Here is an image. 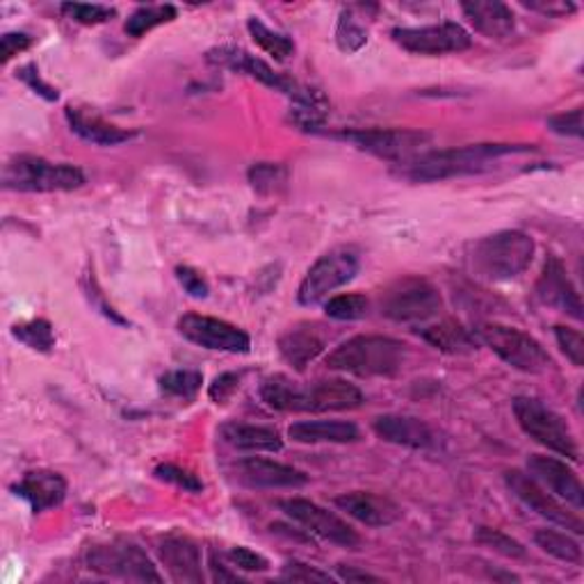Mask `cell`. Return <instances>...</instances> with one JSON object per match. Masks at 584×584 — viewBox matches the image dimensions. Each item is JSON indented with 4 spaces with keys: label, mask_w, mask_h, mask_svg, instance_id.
<instances>
[{
    "label": "cell",
    "mask_w": 584,
    "mask_h": 584,
    "mask_svg": "<svg viewBox=\"0 0 584 584\" xmlns=\"http://www.w3.org/2000/svg\"><path fill=\"white\" fill-rule=\"evenodd\" d=\"M534 240L523 230H500L478 240L469 254L473 275L484 281H512L530 267Z\"/></svg>",
    "instance_id": "277c9868"
},
{
    "label": "cell",
    "mask_w": 584,
    "mask_h": 584,
    "mask_svg": "<svg viewBox=\"0 0 584 584\" xmlns=\"http://www.w3.org/2000/svg\"><path fill=\"white\" fill-rule=\"evenodd\" d=\"M359 271V258L352 249H331L306 271L297 299L304 306L322 304L334 290L349 284Z\"/></svg>",
    "instance_id": "30bf717a"
},
{
    "label": "cell",
    "mask_w": 584,
    "mask_h": 584,
    "mask_svg": "<svg viewBox=\"0 0 584 584\" xmlns=\"http://www.w3.org/2000/svg\"><path fill=\"white\" fill-rule=\"evenodd\" d=\"M461 10L473 28L489 39H504L516 30L512 8L498 3V0H473V3H463Z\"/></svg>",
    "instance_id": "484cf974"
},
{
    "label": "cell",
    "mask_w": 584,
    "mask_h": 584,
    "mask_svg": "<svg viewBox=\"0 0 584 584\" xmlns=\"http://www.w3.org/2000/svg\"><path fill=\"white\" fill-rule=\"evenodd\" d=\"M238 388H240V375L238 372H224L211 383V400L215 404H224L233 398V393H236Z\"/></svg>",
    "instance_id": "ee69618b"
},
{
    "label": "cell",
    "mask_w": 584,
    "mask_h": 584,
    "mask_svg": "<svg viewBox=\"0 0 584 584\" xmlns=\"http://www.w3.org/2000/svg\"><path fill=\"white\" fill-rule=\"evenodd\" d=\"M19 78H21V81H23L30 90H34L39 96H44L47 101H58V90H53L51 85H47V83L42 81V78H39V73H37V69H34L32 64L23 66V69L19 71Z\"/></svg>",
    "instance_id": "c3c4849f"
},
{
    "label": "cell",
    "mask_w": 584,
    "mask_h": 584,
    "mask_svg": "<svg viewBox=\"0 0 584 584\" xmlns=\"http://www.w3.org/2000/svg\"><path fill=\"white\" fill-rule=\"evenodd\" d=\"M178 331L189 342L213 349V352L247 355L252 349V338L240 327L219 318L187 314L178 320Z\"/></svg>",
    "instance_id": "5bb4252c"
},
{
    "label": "cell",
    "mask_w": 584,
    "mask_h": 584,
    "mask_svg": "<svg viewBox=\"0 0 584 584\" xmlns=\"http://www.w3.org/2000/svg\"><path fill=\"white\" fill-rule=\"evenodd\" d=\"M219 437L224 443L247 452H279L284 441L277 430L263 424H245V422H226L222 424Z\"/></svg>",
    "instance_id": "83f0119b"
},
{
    "label": "cell",
    "mask_w": 584,
    "mask_h": 584,
    "mask_svg": "<svg viewBox=\"0 0 584 584\" xmlns=\"http://www.w3.org/2000/svg\"><path fill=\"white\" fill-rule=\"evenodd\" d=\"M534 541H536V546L543 551V553H549L551 557L555 560H562L566 564H580L582 562V549H580V543L568 536L566 532H555V530H539L534 534Z\"/></svg>",
    "instance_id": "f546056e"
},
{
    "label": "cell",
    "mask_w": 584,
    "mask_h": 584,
    "mask_svg": "<svg viewBox=\"0 0 584 584\" xmlns=\"http://www.w3.org/2000/svg\"><path fill=\"white\" fill-rule=\"evenodd\" d=\"M478 336L504 363L521 372L539 375L553 368V359L543 345L516 327L486 322L478 329Z\"/></svg>",
    "instance_id": "9c48e42d"
},
{
    "label": "cell",
    "mask_w": 584,
    "mask_h": 584,
    "mask_svg": "<svg viewBox=\"0 0 584 584\" xmlns=\"http://www.w3.org/2000/svg\"><path fill=\"white\" fill-rule=\"evenodd\" d=\"M407 361V345L388 336H355L327 357V368L357 377H393Z\"/></svg>",
    "instance_id": "3957f363"
},
{
    "label": "cell",
    "mask_w": 584,
    "mask_h": 584,
    "mask_svg": "<svg viewBox=\"0 0 584 584\" xmlns=\"http://www.w3.org/2000/svg\"><path fill=\"white\" fill-rule=\"evenodd\" d=\"M153 475L167 482V484H174L187 493H199L204 489V482L197 478V475H192L189 471L181 469V465H174V463H161L158 469L153 471Z\"/></svg>",
    "instance_id": "ab89813d"
},
{
    "label": "cell",
    "mask_w": 584,
    "mask_h": 584,
    "mask_svg": "<svg viewBox=\"0 0 584 584\" xmlns=\"http://www.w3.org/2000/svg\"><path fill=\"white\" fill-rule=\"evenodd\" d=\"M17 495H21L32 512H47L58 508L66 498V480L55 471H32L14 486Z\"/></svg>",
    "instance_id": "cb8c5ba5"
},
{
    "label": "cell",
    "mask_w": 584,
    "mask_h": 584,
    "mask_svg": "<svg viewBox=\"0 0 584 584\" xmlns=\"http://www.w3.org/2000/svg\"><path fill=\"white\" fill-rule=\"evenodd\" d=\"M512 407L521 430L530 439H534L543 448H549L551 452H557L560 457H566L571 461L580 459V450L571 427L557 411L534 398H516Z\"/></svg>",
    "instance_id": "ba28073f"
},
{
    "label": "cell",
    "mask_w": 584,
    "mask_h": 584,
    "mask_svg": "<svg viewBox=\"0 0 584 584\" xmlns=\"http://www.w3.org/2000/svg\"><path fill=\"white\" fill-rule=\"evenodd\" d=\"M247 28H249V34L254 42L265 51L269 53L275 60H288L293 53H295V44H293V39L277 32V30H271L267 28L260 19L252 17L247 21Z\"/></svg>",
    "instance_id": "4dcf8cb0"
},
{
    "label": "cell",
    "mask_w": 584,
    "mask_h": 584,
    "mask_svg": "<svg viewBox=\"0 0 584 584\" xmlns=\"http://www.w3.org/2000/svg\"><path fill=\"white\" fill-rule=\"evenodd\" d=\"M62 14H66L71 21L83 23V25H99L110 21L116 12L107 6H90V3H64Z\"/></svg>",
    "instance_id": "f35d334b"
},
{
    "label": "cell",
    "mask_w": 584,
    "mask_h": 584,
    "mask_svg": "<svg viewBox=\"0 0 584 584\" xmlns=\"http://www.w3.org/2000/svg\"><path fill=\"white\" fill-rule=\"evenodd\" d=\"M549 126L557 135L566 137H582V107H575L571 112L555 114L549 120Z\"/></svg>",
    "instance_id": "b9f144b4"
},
{
    "label": "cell",
    "mask_w": 584,
    "mask_h": 584,
    "mask_svg": "<svg viewBox=\"0 0 584 584\" xmlns=\"http://www.w3.org/2000/svg\"><path fill=\"white\" fill-rule=\"evenodd\" d=\"M336 508L368 527H388L402 516L400 508L391 498H383L370 491L342 493L336 498Z\"/></svg>",
    "instance_id": "ffe728a7"
},
{
    "label": "cell",
    "mask_w": 584,
    "mask_h": 584,
    "mask_svg": "<svg viewBox=\"0 0 584 584\" xmlns=\"http://www.w3.org/2000/svg\"><path fill=\"white\" fill-rule=\"evenodd\" d=\"M504 482H508L510 491L525 504V508H530L539 516L549 519L551 523H555V525H560L564 530H571L573 534H582L584 532L582 519L577 514L568 512L553 493H549L539 482H534L527 473L508 471V473H504Z\"/></svg>",
    "instance_id": "2e32d148"
},
{
    "label": "cell",
    "mask_w": 584,
    "mask_h": 584,
    "mask_svg": "<svg viewBox=\"0 0 584 584\" xmlns=\"http://www.w3.org/2000/svg\"><path fill=\"white\" fill-rule=\"evenodd\" d=\"M523 6L530 10H536L541 14H549V17H564V14L575 10V6H571V3H523Z\"/></svg>",
    "instance_id": "681fc988"
},
{
    "label": "cell",
    "mask_w": 584,
    "mask_h": 584,
    "mask_svg": "<svg viewBox=\"0 0 584 584\" xmlns=\"http://www.w3.org/2000/svg\"><path fill=\"white\" fill-rule=\"evenodd\" d=\"M536 295H539V299L543 304L553 306V308H560L562 314L571 316L573 320H582L584 318L580 293H577L575 284L568 277L566 265L555 254H549L546 263H543L541 277L536 281Z\"/></svg>",
    "instance_id": "e0dca14e"
},
{
    "label": "cell",
    "mask_w": 584,
    "mask_h": 584,
    "mask_svg": "<svg viewBox=\"0 0 584 584\" xmlns=\"http://www.w3.org/2000/svg\"><path fill=\"white\" fill-rule=\"evenodd\" d=\"M443 299L422 277H402L381 293V314L402 325H424L439 316Z\"/></svg>",
    "instance_id": "52a82bcc"
},
{
    "label": "cell",
    "mask_w": 584,
    "mask_h": 584,
    "mask_svg": "<svg viewBox=\"0 0 584 584\" xmlns=\"http://www.w3.org/2000/svg\"><path fill=\"white\" fill-rule=\"evenodd\" d=\"M527 475L546 491L573 504L575 510L584 508L582 482L571 465H566L564 461L555 457H546V454H532L527 459Z\"/></svg>",
    "instance_id": "ac0fdd59"
},
{
    "label": "cell",
    "mask_w": 584,
    "mask_h": 584,
    "mask_svg": "<svg viewBox=\"0 0 584 584\" xmlns=\"http://www.w3.org/2000/svg\"><path fill=\"white\" fill-rule=\"evenodd\" d=\"M66 122L75 135H81L85 142H92L96 146H116L135 137L133 131L114 126L99 114H90L71 105L66 107Z\"/></svg>",
    "instance_id": "4316f807"
},
{
    "label": "cell",
    "mask_w": 584,
    "mask_h": 584,
    "mask_svg": "<svg viewBox=\"0 0 584 584\" xmlns=\"http://www.w3.org/2000/svg\"><path fill=\"white\" fill-rule=\"evenodd\" d=\"M393 39L404 51L430 58L461 53L473 47L471 32L454 21L420 28H396Z\"/></svg>",
    "instance_id": "7c38bea8"
},
{
    "label": "cell",
    "mask_w": 584,
    "mask_h": 584,
    "mask_svg": "<svg viewBox=\"0 0 584 584\" xmlns=\"http://www.w3.org/2000/svg\"><path fill=\"white\" fill-rule=\"evenodd\" d=\"M527 151V146L514 144H471L459 148H443V151H424L416 158L402 163V174L411 181H443L452 176L475 174L489 170L502 155Z\"/></svg>",
    "instance_id": "7a4b0ae2"
},
{
    "label": "cell",
    "mask_w": 584,
    "mask_h": 584,
    "mask_svg": "<svg viewBox=\"0 0 584 584\" xmlns=\"http://www.w3.org/2000/svg\"><path fill=\"white\" fill-rule=\"evenodd\" d=\"M338 577L340 580H347V582H379L381 577L372 575V573H366V571H357V568H345V566H338Z\"/></svg>",
    "instance_id": "f907efd6"
},
{
    "label": "cell",
    "mask_w": 584,
    "mask_h": 584,
    "mask_svg": "<svg viewBox=\"0 0 584 584\" xmlns=\"http://www.w3.org/2000/svg\"><path fill=\"white\" fill-rule=\"evenodd\" d=\"M228 560L233 562V566H238L243 571H267L269 568V562L263 555H258V553H254V551H249L245 546L230 549L228 551Z\"/></svg>",
    "instance_id": "f6af8a7d"
},
{
    "label": "cell",
    "mask_w": 584,
    "mask_h": 584,
    "mask_svg": "<svg viewBox=\"0 0 584 584\" xmlns=\"http://www.w3.org/2000/svg\"><path fill=\"white\" fill-rule=\"evenodd\" d=\"M288 437L295 443L318 445V443H357L361 441V432L355 422L347 420H301L290 424Z\"/></svg>",
    "instance_id": "d4e9b609"
},
{
    "label": "cell",
    "mask_w": 584,
    "mask_h": 584,
    "mask_svg": "<svg viewBox=\"0 0 584 584\" xmlns=\"http://www.w3.org/2000/svg\"><path fill=\"white\" fill-rule=\"evenodd\" d=\"M176 19V8L174 6H144L137 8L129 21H126V34L129 37H142L151 32L153 28H158L163 23H170Z\"/></svg>",
    "instance_id": "d6a6232c"
},
{
    "label": "cell",
    "mask_w": 584,
    "mask_h": 584,
    "mask_svg": "<svg viewBox=\"0 0 584 584\" xmlns=\"http://www.w3.org/2000/svg\"><path fill=\"white\" fill-rule=\"evenodd\" d=\"M375 432L381 441L411 448V450H424L434 445V432L430 430V424L413 418V416H379L375 422Z\"/></svg>",
    "instance_id": "603a6c76"
},
{
    "label": "cell",
    "mask_w": 584,
    "mask_h": 584,
    "mask_svg": "<svg viewBox=\"0 0 584 584\" xmlns=\"http://www.w3.org/2000/svg\"><path fill=\"white\" fill-rule=\"evenodd\" d=\"M158 555L176 582H204L202 551L192 539L178 534L165 536L158 543Z\"/></svg>",
    "instance_id": "7402d4cb"
},
{
    "label": "cell",
    "mask_w": 584,
    "mask_h": 584,
    "mask_svg": "<svg viewBox=\"0 0 584 584\" xmlns=\"http://www.w3.org/2000/svg\"><path fill=\"white\" fill-rule=\"evenodd\" d=\"M260 398L269 409L295 413L352 411L363 404V393L359 388L342 379L301 383L293 381L286 375H275L265 379L260 386Z\"/></svg>",
    "instance_id": "6da1fadb"
},
{
    "label": "cell",
    "mask_w": 584,
    "mask_h": 584,
    "mask_svg": "<svg viewBox=\"0 0 584 584\" xmlns=\"http://www.w3.org/2000/svg\"><path fill=\"white\" fill-rule=\"evenodd\" d=\"M249 183L263 197H277L288 185V170L279 163H258L249 170Z\"/></svg>",
    "instance_id": "1f68e13d"
},
{
    "label": "cell",
    "mask_w": 584,
    "mask_h": 584,
    "mask_svg": "<svg viewBox=\"0 0 584 584\" xmlns=\"http://www.w3.org/2000/svg\"><path fill=\"white\" fill-rule=\"evenodd\" d=\"M475 541L480 546L500 553L504 557H512V560H523L525 557V549L523 543H519L516 539H512L510 534H504L500 530H491V527H480L475 532Z\"/></svg>",
    "instance_id": "8d00e7d4"
},
{
    "label": "cell",
    "mask_w": 584,
    "mask_h": 584,
    "mask_svg": "<svg viewBox=\"0 0 584 584\" xmlns=\"http://www.w3.org/2000/svg\"><path fill=\"white\" fill-rule=\"evenodd\" d=\"M12 336L23 342L25 347L34 349V352H51L55 347V334L51 322L47 320H30V322H21L12 327Z\"/></svg>",
    "instance_id": "836d02e7"
},
{
    "label": "cell",
    "mask_w": 584,
    "mask_h": 584,
    "mask_svg": "<svg viewBox=\"0 0 584 584\" xmlns=\"http://www.w3.org/2000/svg\"><path fill=\"white\" fill-rule=\"evenodd\" d=\"M422 338L434 345L445 355H471L478 349V338L469 329H463L454 320H443L439 325H430L420 329Z\"/></svg>",
    "instance_id": "f1b7e54d"
},
{
    "label": "cell",
    "mask_w": 584,
    "mask_h": 584,
    "mask_svg": "<svg viewBox=\"0 0 584 584\" xmlns=\"http://www.w3.org/2000/svg\"><path fill=\"white\" fill-rule=\"evenodd\" d=\"M211 571H213V580L224 582V580H238V573H228L222 564H217V560H211Z\"/></svg>",
    "instance_id": "816d5d0a"
},
{
    "label": "cell",
    "mask_w": 584,
    "mask_h": 584,
    "mask_svg": "<svg viewBox=\"0 0 584 584\" xmlns=\"http://www.w3.org/2000/svg\"><path fill=\"white\" fill-rule=\"evenodd\" d=\"M336 42L340 47V51L345 53H357L368 44V32L366 28H361L352 14L342 12L338 28H336Z\"/></svg>",
    "instance_id": "74e56055"
},
{
    "label": "cell",
    "mask_w": 584,
    "mask_h": 584,
    "mask_svg": "<svg viewBox=\"0 0 584 584\" xmlns=\"http://www.w3.org/2000/svg\"><path fill=\"white\" fill-rule=\"evenodd\" d=\"M555 338L557 345L562 347V352L573 361V366L582 368L584 366V340L577 329L571 327H555Z\"/></svg>",
    "instance_id": "60d3db41"
},
{
    "label": "cell",
    "mask_w": 584,
    "mask_h": 584,
    "mask_svg": "<svg viewBox=\"0 0 584 584\" xmlns=\"http://www.w3.org/2000/svg\"><path fill=\"white\" fill-rule=\"evenodd\" d=\"M208 62L219 64V66H226L230 71L247 73V75L254 78V81L263 83L265 88H271V90H277V92L290 96L297 105L325 110V96L320 92L308 90V88L295 83L293 78H288L286 73L275 71L267 62H263L260 58L247 53L245 49H236V47L215 49V51L208 53Z\"/></svg>",
    "instance_id": "8992f818"
},
{
    "label": "cell",
    "mask_w": 584,
    "mask_h": 584,
    "mask_svg": "<svg viewBox=\"0 0 584 584\" xmlns=\"http://www.w3.org/2000/svg\"><path fill=\"white\" fill-rule=\"evenodd\" d=\"M202 383H204L202 372H194V370H172L161 377L163 393L172 398H183V400H192L194 396H197Z\"/></svg>",
    "instance_id": "d590c367"
},
{
    "label": "cell",
    "mask_w": 584,
    "mask_h": 584,
    "mask_svg": "<svg viewBox=\"0 0 584 584\" xmlns=\"http://www.w3.org/2000/svg\"><path fill=\"white\" fill-rule=\"evenodd\" d=\"M279 508L286 512V516H290L295 523L306 527L310 534H318L336 543V546L357 549L361 543V536L352 530V525L336 516L334 512L320 508L316 502L304 498H290V500H281Z\"/></svg>",
    "instance_id": "9a60e30c"
},
{
    "label": "cell",
    "mask_w": 584,
    "mask_h": 584,
    "mask_svg": "<svg viewBox=\"0 0 584 584\" xmlns=\"http://www.w3.org/2000/svg\"><path fill=\"white\" fill-rule=\"evenodd\" d=\"M88 566L103 575H114L137 582H163V575L148 555L131 541H116L107 546H94L88 553Z\"/></svg>",
    "instance_id": "8fae6325"
},
{
    "label": "cell",
    "mask_w": 584,
    "mask_h": 584,
    "mask_svg": "<svg viewBox=\"0 0 584 584\" xmlns=\"http://www.w3.org/2000/svg\"><path fill=\"white\" fill-rule=\"evenodd\" d=\"M368 306L370 301L363 295L357 293L336 295L329 297V301H325V314L340 322H352V320H361L368 314Z\"/></svg>",
    "instance_id": "e575fe53"
},
{
    "label": "cell",
    "mask_w": 584,
    "mask_h": 584,
    "mask_svg": "<svg viewBox=\"0 0 584 584\" xmlns=\"http://www.w3.org/2000/svg\"><path fill=\"white\" fill-rule=\"evenodd\" d=\"M284 577L297 580V582H331L334 580L329 573L310 568L308 564H301V562H288L284 566Z\"/></svg>",
    "instance_id": "7dc6e473"
},
{
    "label": "cell",
    "mask_w": 584,
    "mask_h": 584,
    "mask_svg": "<svg viewBox=\"0 0 584 584\" xmlns=\"http://www.w3.org/2000/svg\"><path fill=\"white\" fill-rule=\"evenodd\" d=\"M236 478L252 489H299L308 482V478L293 465L260 457L238 461Z\"/></svg>",
    "instance_id": "d6986e66"
},
{
    "label": "cell",
    "mask_w": 584,
    "mask_h": 584,
    "mask_svg": "<svg viewBox=\"0 0 584 584\" xmlns=\"http://www.w3.org/2000/svg\"><path fill=\"white\" fill-rule=\"evenodd\" d=\"M327 347V338L318 325H295L279 336V355L295 370H306Z\"/></svg>",
    "instance_id": "44dd1931"
},
{
    "label": "cell",
    "mask_w": 584,
    "mask_h": 584,
    "mask_svg": "<svg viewBox=\"0 0 584 584\" xmlns=\"http://www.w3.org/2000/svg\"><path fill=\"white\" fill-rule=\"evenodd\" d=\"M83 183L85 174L78 167L37 155H17L3 167V187L17 192H71Z\"/></svg>",
    "instance_id": "5b68a950"
},
{
    "label": "cell",
    "mask_w": 584,
    "mask_h": 584,
    "mask_svg": "<svg viewBox=\"0 0 584 584\" xmlns=\"http://www.w3.org/2000/svg\"><path fill=\"white\" fill-rule=\"evenodd\" d=\"M32 47V39L23 32H6L0 39V53H3V64H8L14 55L28 51Z\"/></svg>",
    "instance_id": "bcb514c9"
},
{
    "label": "cell",
    "mask_w": 584,
    "mask_h": 584,
    "mask_svg": "<svg viewBox=\"0 0 584 584\" xmlns=\"http://www.w3.org/2000/svg\"><path fill=\"white\" fill-rule=\"evenodd\" d=\"M176 279H178V284L183 286V290L189 297H197V299L208 297V284H206V279L199 275L197 269H192L187 265L176 267Z\"/></svg>",
    "instance_id": "7bdbcfd3"
},
{
    "label": "cell",
    "mask_w": 584,
    "mask_h": 584,
    "mask_svg": "<svg viewBox=\"0 0 584 584\" xmlns=\"http://www.w3.org/2000/svg\"><path fill=\"white\" fill-rule=\"evenodd\" d=\"M340 137L352 142L361 151L379 155L386 161H396L400 165L416 158L430 144V135L407 129H361L340 133Z\"/></svg>",
    "instance_id": "4fadbf2b"
}]
</instances>
